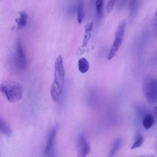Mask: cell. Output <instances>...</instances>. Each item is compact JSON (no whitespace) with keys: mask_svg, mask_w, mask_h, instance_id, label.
Listing matches in <instances>:
<instances>
[{"mask_svg":"<svg viewBox=\"0 0 157 157\" xmlns=\"http://www.w3.org/2000/svg\"><path fill=\"white\" fill-rule=\"evenodd\" d=\"M64 77L63 58L61 55H59L55 62L54 81L50 89L51 97L54 102L57 101L59 99L62 89Z\"/></svg>","mask_w":157,"mask_h":157,"instance_id":"cell-1","label":"cell"},{"mask_svg":"<svg viewBox=\"0 0 157 157\" xmlns=\"http://www.w3.org/2000/svg\"><path fill=\"white\" fill-rule=\"evenodd\" d=\"M0 90L11 103L18 101L22 98V87L19 83L14 80H7L4 81L0 85Z\"/></svg>","mask_w":157,"mask_h":157,"instance_id":"cell-2","label":"cell"},{"mask_svg":"<svg viewBox=\"0 0 157 157\" xmlns=\"http://www.w3.org/2000/svg\"><path fill=\"white\" fill-rule=\"evenodd\" d=\"M126 25V20L124 19L119 24L117 29L115 39L108 55V59L109 60L112 59L115 56L122 43Z\"/></svg>","mask_w":157,"mask_h":157,"instance_id":"cell-3","label":"cell"},{"mask_svg":"<svg viewBox=\"0 0 157 157\" xmlns=\"http://www.w3.org/2000/svg\"><path fill=\"white\" fill-rule=\"evenodd\" d=\"M143 90L148 99L154 100L157 97V80L151 75H147L144 80Z\"/></svg>","mask_w":157,"mask_h":157,"instance_id":"cell-4","label":"cell"},{"mask_svg":"<svg viewBox=\"0 0 157 157\" xmlns=\"http://www.w3.org/2000/svg\"><path fill=\"white\" fill-rule=\"evenodd\" d=\"M14 60L16 66L19 69L25 70L27 67L26 59L24 53L21 40H17Z\"/></svg>","mask_w":157,"mask_h":157,"instance_id":"cell-5","label":"cell"},{"mask_svg":"<svg viewBox=\"0 0 157 157\" xmlns=\"http://www.w3.org/2000/svg\"><path fill=\"white\" fill-rule=\"evenodd\" d=\"M76 146L77 151L79 156L84 157L90 151V145L87 142L83 133H80L78 138Z\"/></svg>","mask_w":157,"mask_h":157,"instance_id":"cell-6","label":"cell"},{"mask_svg":"<svg viewBox=\"0 0 157 157\" xmlns=\"http://www.w3.org/2000/svg\"><path fill=\"white\" fill-rule=\"evenodd\" d=\"M58 128V126L56 124L51 130L49 133L44 153L45 156L49 155L52 152Z\"/></svg>","mask_w":157,"mask_h":157,"instance_id":"cell-7","label":"cell"},{"mask_svg":"<svg viewBox=\"0 0 157 157\" xmlns=\"http://www.w3.org/2000/svg\"><path fill=\"white\" fill-rule=\"evenodd\" d=\"M104 0H96L95 6L96 13V21L98 23L101 21L103 15Z\"/></svg>","mask_w":157,"mask_h":157,"instance_id":"cell-8","label":"cell"},{"mask_svg":"<svg viewBox=\"0 0 157 157\" xmlns=\"http://www.w3.org/2000/svg\"><path fill=\"white\" fill-rule=\"evenodd\" d=\"M93 26V23L91 22L86 24L85 26V35L82 47H86L91 36V32Z\"/></svg>","mask_w":157,"mask_h":157,"instance_id":"cell-9","label":"cell"},{"mask_svg":"<svg viewBox=\"0 0 157 157\" xmlns=\"http://www.w3.org/2000/svg\"><path fill=\"white\" fill-rule=\"evenodd\" d=\"M84 0H78L77 11V20L79 24L81 23L84 17Z\"/></svg>","mask_w":157,"mask_h":157,"instance_id":"cell-10","label":"cell"},{"mask_svg":"<svg viewBox=\"0 0 157 157\" xmlns=\"http://www.w3.org/2000/svg\"><path fill=\"white\" fill-rule=\"evenodd\" d=\"M89 68V64L88 61L84 58L80 59L78 62V68L79 71L82 73L86 72Z\"/></svg>","mask_w":157,"mask_h":157,"instance_id":"cell-11","label":"cell"},{"mask_svg":"<svg viewBox=\"0 0 157 157\" xmlns=\"http://www.w3.org/2000/svg\"><path fill=\"white\" fill-rule=\"evenodd\" d=\"M0 131L2 133L8 136H10L12 133L9 126L1 117L0 119Z\"/></svg>","mask_w":157,"mask_h":157,"instance_id":"cell-12","label":"cell"},{"mask_svg":"<svg viewBox=\"0 0 157 157\" xmlns=\"http://www.w3.org/2000/svg\"><path fill=\"white\" fill-rule=\"evenodd\" d=\"M154 123V118L151 114L146 115L144 118L143 124L144 128L148 129L151 128Z\"/></svg>","mask_w":157,"mask_h":157,"instance_id":"cell-13","label":"cell"},{"mask_svg":"<svg viewBox=\"0 0 157 157\" xmlns=\"http://www.w3.org/2000/svg\"><path fill=\"white\" fill-rule=\"evenodd\" d=\"M121 140L120 139H117L114 143L112 147L109 154L110 156H112L117 151L121 144Z\"/></svg>","mask_w":157,"mask_h":157,"instance_id":"cell-14","label":"cell"},{"mask_svg":"<svg viewBox=\"0 0 157 157\" xmlns=\"http://www.w3.org/2000/svg\"><path fill=\"white\" fill-rule=\"evenodd\" d=\"M137 0H130L129 4L130 15L132 17L136 12Z\"/></svg>","mask_w":157,"mask_h":157,"instance_id":"cell-15","label":"cell"},{"mask_svg":"<svg viewBox=\"0 0 157 157\" xmlns=\"http://www.w3.org/2000/svg\"><path fill=\"white\" fill-rule=\"evenodd\" d=\"M144 139L143 136H139L131 147V149H133L140 147L144 142Z\"/></svg>","mask_w":157,"mask_h":157,"instance_id":"cell-16","label":"cell"},{"mask_svg":"<svg viewBox=\"0 0 157 157\" xmlns=\"http://www.w3.org/2000/svg\"><path fill=\"white\" fill-rule=\"evenodd\" d=\"M27 19L21 17L15 19V21L18 25V26L17 27V29H20L26 25Z\"/></svg>","mask_w":157,"mask_h":157,"instance_id":"cell-17","label":"cell"},{"mask_svg":"<svg viewBox=\"0 0 157 157\" xmlns=\"http://www.w3.org/2000/svg\"><path fill=\"white\" fill-rule=\"evenodd\" d=\"M77 10V7L75 5L71 6L67 10L68 15L71 17H73L75 15L76 11Z\"/></svg>","mask_w":157,"mask_h":157,"instance_id":"cell-18","label":"cell"},{"mask_svg":"<svg viewBox=\"0 0 157 157\" xmlns=\"http://www.w3.org/2000/svg\"><path fill=\"white\" fill-rule=\"evenodd\" d=\"M116 0H108L107 6L106 11L108 13H110L113 8Z\"/></svg>","mask_w":157,"mask_h":157,"instance_id":"cell-19","label":"cell"},{"mask_svg":"<svg viewBox=\"0 0 157 157\" xmlns=\"http://www.w3.org/2000/svg\"><path fill=\"white\" fill-rule=\"evenodd\" d=\"M20 17L27 19L28 18V15L27 13L24 12H21L20 13Z\"/></svg>","mask_w":157,"mask_h":157,"instance_id":"cell-20","label":"cell"},{"mask_svg":"<svg viewBox=\"0 0 157 157\" xmlns=\"http://www.w3.org/2000/svg\"><path fill=\"white\" fill-rule=\"evenodd\" d=\"M96 0H90V4L91 7H93L95 6V2Z\"/></svg>","mask_w":157,"mask_h":157,"instance_id":"cell-21","label":"cell"},{"mask_svg":"<svg viewBox=\"0 0 157 157\" xmlns=\"http://www.w3.org/2000/svg\"><path fill=\"white\" fill-rule=\"evenodd\" d=\"M155 34L156 36H157V20H156V23L155 24Z\"/></svg>","mask_w":157,"mask_h":157,"instance_id":"cell-22","label":"cell"},{"mask_svg":"<svg viewBox=\"0 0 157 157\" xmlns=\"http://www.w3.org/2000/svg\"><path fill=\"white\" fill-rule=\"evenodd\" d=\"M155 17L156 20H157V9L155 12Z\"/></svg>","mask_w":157,"mask_h":157,"instance_id":"cell-23","label":"cell"},{"mask_svg":"<svg viewBox=\"0 0 157 157\" xmlns=\"http://www.w3.org/2000/svg\"><path fill=\"white\" fill-rule=\"evenodd\" d=\"M155 112L157 113V106L155 108Z\"/></svg>","mask_w":157,"mask_h":157,"instance_id":"cell-24","label":"cell"}]
</instances>
